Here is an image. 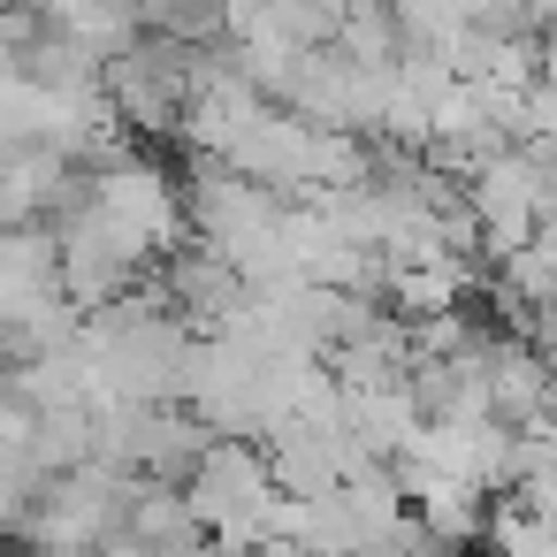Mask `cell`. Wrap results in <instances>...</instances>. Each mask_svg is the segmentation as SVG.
<instances>
[{
    "label": "cell",
    "instance_id": "cell-4",
    "mask_svg": "<svg viewBox=\"0 0 557 557\" xmlns=\"http://www.w3.org/2000/svg\"><path fill=\"white\" fill-rule=\"evenodd\" d=\"M542 77H549V85H557V32H549V39H542Z\"/></svg>",
    "mask_w": 557,
    "mask_h": 557
},
{
    "label": "cell",
    "instance_id": "cell-1",
    "mask_svg": "<svg viewBox=\"0 0 557 557\" xmlns=\"http://www.w3.org/2000/svg\"><path fill=\"white\" fill-rule=\"evenodd\" d=\"M184 496H191V511H199V527H207L214 542L252 549V557L275 542L283 481H275V466H268L260 443H214V450L199 458V473L184 481Z\"/></svg>",
    "mask_w": 557,
    "mask_h": 557
},
{
    "label": "cell",
    "instance_id": "cell-2",
    "mask_svg": "<svg viewBox=\"0 0 557 557\" xmlns=\"http://www.w3.org/2000/svg\"><path fill=\"white\" fill-rule=\"evenodd\" d=\"M184 207H191V245L237 260L245 245L275 237L298 199H283V191H268V184H252V176H237V169H222V161H191Z\"/></svg>",
    "mask_w": 557,
    "mask_h": 557
},
{
    "label": "cell",
    "instance_id": "cell-3",
    "mask_svg": "<svg viewBox=\"0 0 557 557\" xmlns=\"http://www.w3.org/2000/svg\"><path fill=\"white\" fill-rule=\"evenodd\" d=\"M488 549H496V557H557V519H542V511L519 504V496H496V511H488Z\"/></svg>",
    "mask_w": 557,
    "mask_h": 557
}]
</instances>
